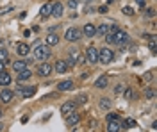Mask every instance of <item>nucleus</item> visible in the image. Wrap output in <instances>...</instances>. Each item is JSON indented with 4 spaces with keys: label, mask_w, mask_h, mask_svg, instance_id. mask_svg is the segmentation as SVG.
<instances>
[{
    "label": "nucleus",
    "mask_w": 157,
    "mask_h": 132,
    "mask_svg": "<svg viewBox=\"0 0 157 132\" xmlns=\"http://www.w3.org/2000/svg\"><path fill=\"white\" fill-rule=\"evenodd\" d=\"M78 122H80V116H78L77 112H71V114L66 116V125H68L70 129L75 127V125H78Z\"/></svg>",
    "instance_id": "obj_15"
},
{
    "label": "nucleus",
    "mask_w": 157,
    "mask_h": 132,
    "mask_svg": "<svg viewBox=\"0 0 157 132\" xmlns=\"http://www.w3.org/2000/svg\"><path fill=\"white\" fill-rule=\"evenodd\" d=\"M145 98H148V100L155 98V89H154V88H147V89H145Z\"/></svg>",
    "instance_id": "obj_27"
},
{
    "label": "nucleus",
    "mask_w": 157,
    "mask_h": 132,
    "mask_svg": "<svg viewBox=\"0 0 157 132\" xmlns=\"http://www.w3.org/2000/svg\"><path fill=\"white\" fill-rule=\"evenodd\" d=\"M111 120H120V116L114 114V112H109L107 114V122H111Z\"/></svg>",
    "instance_id": "obj_37"
},
{
    "label": "nucleus",
    "mask_w": 157,
    "mask_h": 132,
    "mask_svg": "<svg viewBox=\"0 0 157 132\" xmlns=\"http://www.w3.org/2000/svg\"><path fill=\"white\" fill-rule=\"evenodd\" d=\"M84 2H88V4H91V2H93V0H84Z\"/></svg>",
    "instance_id": "obj_45"
},
{
    "label": "nucleus",
    "mask_w": 157,
    "mask_h": 132,
    "mask_svg": "<svg viewBox=\"0 0 157 132\" xmlns=\"http://www.w3.org/2000/svg\"><path fill=\"white\" fill-rule=\"evenodd\" d=\"M13 11V6H6V7H0V14H7Z\"/></svg>",
    "instance_id": "obj_33"
},
{
    "label": "nucleus",
    "mask_w": 157,
    "mask_h": 132,
    "mask_svg": "<svg viewBox=\"0 0 157 132\" xmlns=\"http://www.w3.org/2000/svg\"><path fill=\"white\" fill-rule=\"evenodd\" d=\"M0 61H7V50H4V48H2V50H0Z\"/></svg>",
    "instance_id": "obj_34"
},
{
    "label": "nucleus",
    "mask_w": 157,
    "mask_h": 132,
    "mask_svg": "<svg viewBox=\"0 0 157 132\" xmlns=\"http://www.w3.org/2000/svg\"><path fill=\"white\" fill-rule=\"evenodd\" d=\"M52 70H54V71H57L59 75H61V73H66V71L70 70V66H68V62H66V61H63V59H59V61L56 62L54 66H52Z\"/></svg>",
    "instance_id": "obj_8"
},
{
    "label": "nucleus",
    "mask_w": 157,
    "mask_h": 132,
    "mask_svg": "<svg viewBox=\"0 0 157 132\" xmlns=\"http://www.w3.org/2000/svg\"><path fill=\"white\" fill-rule=\"evenodd\" d=\"M95 7H91V6H86V13H95Z\"/></svg>",
    "instance_id": "obj_40"
},
{
    "label": "nucleus",
    "mask_w": 157,
    "mask_h": 132,
    "mask_svg": "<svg viewBox=\"0 0 157 132\" xmlns=\"http://www.w3.org/2000/svg\"><path fill=\"white\" fill-rule=\"evenodd\" d=\"M120 130H121L120 120H111V122H107V132H120Z\"/></svg>",
    "instance_id": "obj_19"
},
{
    "label": "nucleus",
    "mask_w": 157,
    "mask_h": 132,
    "mask_svg": "<svg viewBox=\"0 0 157 132\" xmlns=\"http://www.w3.org/2000/svg\"><path fill=\"white\" fill-rule=\"evenodd\" d=\"M59 43V36L56 32H48L47 34V38H45V45H48V47H56Z\"/></svg>",
    "instance_id": "obj_13"
},
{
    "label": "nucleus",
    "mask_w": 157,
    "mask_h": 132,
    "mask_svg": "<svg viewBox=\"0 0 157 132\" xmlns=\"http://www.w3.org/2000/svg\"><path fill=\"white\" fill-rule=\"evenodd\" d=\"M145 40H148V47H150V50L155 54L157 52V36L155 34H145Z\"/></svg>",
    "instance_id": "obj_14"
},
{
    "label": "nucleus",
    "mask_w": 157,
    "mask_h": 132,
    "mask_svg": "<svg viewBox=\"0 0 157 132\" xmlns=\"http://www.w3.org/2000/svg\"><path fill=\"white\" fill-rule=\"evenodd\" d=\"M113 59H114V52L111 50V48H102V50H98V62L109 64Z\"/></svg>",
    "instance_id": "obj_3"
},
{
    "label": "nucleus",
    "mask_w": 157,
    "mask_h": 132,
    "mask_svg": "<svg viewBox=\"0 0 157 132\" xmlns=\"http://www.w3.org/2000/svg\"><path fill=\"white\" fill-rule=\"evenodd\" d=\"M30 77H32V73H30V68H25V70H21L16 73V79H18L20 82H23V81H29Z\"/></svg>",
    "instance_id": "obj_20"
},
{
    "label": "nucleus",
    "mask_w": 157,
    "mask_h": 132,
    "mask_svg": "<svg viewBox=\"0 0 157 132\" xmlns=\"http://www.w3.org/2000/svg\"><path fill=\"white\" fill-rule=\"evenodd\" d=\"M132 127H136V120H132V118H127L121 123V129H132Z\"/></svg>",
    "instance_id": "obj_26"
},
{
    "label": "nucleus",
    "mask_w": 157,
    "mask_h": 132,
    "mask_svg": "<svg viewBox=\"0 0 157 132\" xmlns=\"http://www.w3.org/2000/svg\"><path fill=\"white\" fill-rule=\"evenodd\" d=\"M123 91H125V84H118L116 88H114V95H116V96L123 95Z\"/></svg>",
    "instance_id": "obj_29"
},
{
    "label": "nucleus",
    "mask_w": 157,
    "mask_h": 132,
    "mask_svg": "<svg viewBox=\"0 0 157 132\" xmlns=\"http://www.w3.org/2000/svg\"><path fill=\"white\" fill-rule=\"evenodd\" d=\"M82 34H84L86 38H93V36L97 34V27H95L93 23H86L84 29H82Z\"/></svg>",
    "instance_id": "obj_17"
},
{
    "label": "nucleus",
    "mask_w": 157,
    "mask_h": 132,
    "mask_svg": "<svg viewBox=\"0 0 157 132\" xmlns=\"http://www.w3.org/2000/svg\"><path fill=\"white\" fill-rule=\"evenodd\" d=\"M86 61H89L91 64L98 62V48H95V47H89L88 50H86Z\"/></svg>",
    "instance_id": "obj_6"
},
{
    "label": "nucleus",
    "mask_w": 157,
    "mask_h": 132,
    "mask_svg": "<svg viewBox=\"0 0 157 132\" xmlns=\"http://www.w3.org/2000/svg\"><path fill=\"white\" fill-rule=\"evenodd\" d=\"M121 11H123V14H125V16H132V14H134V9H132L130 6H125Z\"/></svg>",
    "instance_id": "obj_31"
},
{
    "label": "nucleus",
    "mask_w": 157,
    "mask_h": 132,
    "mask_svg": "<svg viewBox=\"0 0 157 132\" xmlns=\"http://www.w3.org/2000/svg\"><path fill=\"white\" fill-rule=\"evenodd\" d=\"M107 32H109V23H102V25L97 27V34H100V36H105Z\"/></svg>",
    "instance_id": "obj_25"
},
{
    "label": "nucleus",
    "mask_w": 157,
    "mask_h": 132,
    "mask_svg": "<svg viewBox=\"0 0 157 132\" xmlns=\"http://www.w3.org/2000/svg\"><path fill=\"white\" fill-rule=\"evenodd\" d=\"M78 59H80V52H78V50H71V52H70V59L66 62H68L70 68H73V66L78 62Z\"/></svg>",
    "instance_id": "obj_16"
},
{
    "label": "nucleus",
    "mask_w": 157,
    "mask_h": 132,
    "mask_svg": "<svg viewBox=\"0 0 157 132\" xmlns=\"http://www.w3.org/2000/svg\"><path fill=\"white\" fill-rule=\"evenodd\" d=\"M11 82H13V79H11L9 73L7 71H0V88H7Z\"/></svg>",
    "instance_id": "obj_18"
},
{
    "label": "nucleus",
    "mask_w": 157,
    "mask_h": 132,
    "mask_svg": "<svg viewBox=\"0 0 157 132\" xmlns=\"http://www.w3.org/2000/svg\"><path fill=\"white\" fill-rule=\"evenodd\" d=\"M137 4H139V6H141V7H145V0H136Z\"/></svg>",
    "instance_id": "obj_43"
},
{
    "label": "nucleus",
    "mask_w": 157,
    "mask_h": 132,
    "mask_svg": "<svg viewBox=\"0 0 157 132\" xmlns=\"http://www.w3.org/2000/svg\"><path fill=\"white\" fill-rule=\"evenodd\" d=\"M80 36H82V32L78 31L77 27H70L66 31V34H64V40L70 41V43H75V41L80 40Z\"/></svg>",
    "instance_id": "obj_4"
},
{
    "label": "nucleus",
    "mask_w": 157,
    "mask_h": 132,
    "mask_svg": "<svg viewBox=\"0 0 157 132\" xmlns=\"http://www.w3.org/2000/svg\"><path fill=\"white\" fill-rule=\"evenodd\" d=\"M30 62H32V59L30 61H14L13 62V68H14V71L18 73V71H21V70H25V68H30Z\"/></svg>",
    "instance_id": "obj_12"
},
{
    "label": "nucleus",
    "mask_w": 157,
    "mask_h": 132,
    "mask_svg": "<svg viewBox=\"0 0 157 132\" xmlns=\"http://www.w3.org/2000/svg\"><path fill=\"white\" fill-rule=\"evenodd\" d=\"M145 14H147L148 18H154V16H155V9H154V7H150V9H147Z\"/></svg>",
    "instance_id": "obj_36"
},
{
    "label": "nucleus",
    "mask_w": 157,
    "mask_h": 132,
    "mask_svg": "<svg viewBox=\"0 0 157 132\" xmlns=\"http://www.w3.org/2000/svg\"><path fill=\"white\" fill-rule=\"evenodd\" d=\"M86 100H88V96H86V95H80L77 100H75V104H77V105H80V104H86Z\"/></svg>",
    "instance_id": "obj_32"
},
{
    "label": "nucleus",
    "mask_w": 157,
    "mask_h": 132,
    "mask_svg": "<svg viewBox=\"0 0 157 132\" xmlns=\"http://www.w3.org/2000/svg\"><path fill=\"white\" fill-rule=\"evenodd\" d=\"M34 93H36V88L32 86V88H23V89H21V93H20V95H21L23 98H30V96H32Z\"/></svg>",
    "instance_id": "obj_24"
},
{
    "label": "nucleus",
    "mask_w": 157,
    "mask_h": 132,
    "mask_svg": "<svg viewBox=\"0 0 157 132\" xmlns=\"http://www.w3.org/2000/svg\"><path fill=\"white\" fill-rule=\"evenodd\" d=\"M50 55H52V52H50V47L48 45H41V43H36V47L32 48V57L34 59H38V61H47Z\"/></svg>",
    "instance_id": "obj_1"
},
{
    "label": "nucleus",
    "mask_w": 157,
    "mask_h": 132,
    "mask_svg": "<svg viewBox=\"0 0 157 132\" xmlns=\"http://www.w3.org/2000/svg\"><path fill=\"white\" fill-rule=\"evenodd\" d=\"M21 89H23V88H21V86H20V84H18V86H16V93H18V95H20V93H21Z\"/></svg>",
    "instance_id": "obj_44"
},
{
    "label": "nucleus",
    "mask_w": 157,
    "mask_h": 132,
    "mask_svg": "<svg viewBox=\"0 0 157 132\" xmlns=\"http://www.w3.org/2000/svg\"><path fill=\"white\" fill-rule=\"evenodd\" d=\"M16 52H18L20 57H27L30 54V47L27 43H18V45H16Z\"/></svg>",
    "instance_id": "obj_10"
},
{
    "label": "nucleus",
    "mask_w": 157,
    "mask_h": 132,
    "mask_svg": "<svg viewBox=\"0 0 157 132\" xmlns=\"http://www.w3.org/2000/svg\"><path fill=\"white\" fill-rule=\"evenodd\" d=\"M123 96H125L127 100H130V98H134V91H132L130 88H125V91H123Z\"/></svg>",
    "instance_id": "obj_30"
},
{
    "label": "nucleus",
    "mask_w": 157,
    "mask_h": 132,
    "mask_svg": "<svg viewBox=\"0 0 157 132\" xmlns=\"http://www.w3.org/2000/svg\"><path fill=\"white\" fill-rule=\"evenodd\" d=\"M98 13H102V14H104V13H107V6H102V7H98Z\"/></svg>",
    "instance_id": "obj_39"
},
{
    "label": "nucleus",
    "mask_w": 157,
    "mask_h": 132,
    "mask_svg": "<svg viewBox=\"0 0 157 132\" xmlns=\"http://www.w3.org/2000/svg\"><path fill=\"white\" fill-rule=\"evenodd\" d=\"M77 111V104L75 102H64L63 105H61V114H63V118H66L68 114H71V112Z\"/></svg>",
    "instance_id": "obj_5"
},
{
    "label": "nucleus",
    "mask_w": 157,
    "mask_h": 132,
    "mask_svg": "<svg viewBox=\"0 0 157 132\" xmlns=\"http://www.w3.org/2000/svg\"><path fill=\"white\" fill-rule=\"evenodd\" d=\"M13 96H14V91H11L7 88H4L2 91H0V100L4 102V104H9L13 100Z\"/></svg>",
    "instance_id": "obj_11"
},
{
    "label": "nucleus",
    "mask_w": 157,
    "mask_h": 132,
    "mask_svg": "<svg viewBox=\"0 0 157 132\" xmlns=\"http://www.w3.org/2000/svg\"><path fill=\"white\" fill-rule=\"evenodd\" d=\"M70 89H73V82L71 81L57 82V91H70Z\"/></svg>",
    "instance_id": "obj_22"
},
{
    "label": "nucleus",
    "mask_w": 157,
    "mask_h": 132,
    "mask_svg": "<svg viewBox=\"0 0 157 132\" xmlns=\"http://www.w3.org/2000/svg\"><path fill=\"white\" fill-rule=\"evenodd\" d=\"M63 13H64V6H63L61 2L52 4V13H50V16H54V18H61Z\"/></svg>",
    "instance_id": "obj_9"
},
{
    "label": "nucleus",
    "mask_w": 157,
    "mask_h": 132,
    "mask_svg": "<svg viewBox=\"0 0 157 132\" xmlns=\"http://www.w3.org/2000/svg\"><path fill=\"white\" fill-rule=\"evenodd\" d=\"M109 84V77L107 75H102V77H98L97 82H95V88H98V89H104V88H107Z\"/></svg>",
    "instance_id": "obj_21"
},
{
    "label": "nucleus",
    "mask_w": 157,
    "mask_h": 132,
    "mask_svg": "<svg viewBox=\"0 0 157 132\" xmlns=\"http://www.w3.org/2000/svg\"><path fill=\"white\" fill-rule=\"evenodd\" d=\"M113 40H114V45H118V47H123V45H127L128 41H130V38H128V34L125 31H120V29H116V31L113 32Z\"/></svg>",
    "instance_id": "obj_2"
},
{
    "label": "nucleus",
    "mask_w": 157,
    "mask_h": 132,
    "mask_svg": "<svg viewBox=\"0 0 157 132\" xmlns=\"http://www.w3.org/2000/svg\"><path fill=\"white\" fill-rule=\"evenodd\" d=\"M50 13H52V4H45V6L39 9V14H41V18H48Z\"/></svg>",
    "instance_id": "obj_23"
},
{
    "label": "nucleus",
    "mask_w": 157,
    "mask_h": 132,
    "mask_svg": "<svg viewBox=\"0 0 157 132\" xmlns=\"http://www.w3.org/2000/svg\"><path fill=\"white\" fill-rule=\"evenodd\" d=\"M4 68H6V62L0 61V71H4Z\"/></svg>",
    "instance_id": "obj_42"
},
{
    "label": "nucleus",
    "mask_w": 157,
    "mask_h": 132,
    "mask_svg": "<svg viewBox=\"0 0 157 132\" xmlns=\"http://www.w3.org/2000/svg\"><path fill=\"white\" fill-rule=\"evenodd\" d=\"M50 73H52V66L47 61H41V64L38 66V75L39 77H48Z\"/></svg>",
    "instance_id": "obj_7"
},
{
    "label": "nucleus",
    "mask_w": 157,
    "mask_h": 132,
    "mask_svg": "<svg viewBox=\"0 0 157 132\" xmlns=\"http://www.w3.org/2000/svg\"><path fill=\"white\" fill-rule=\"evenodd\" d=\"M152 77H154V73H152V71H147V73H145V81H147V82L152 81Z\"/></svg>",
    "instance_id": "obj_38"
},
{
    "label": "nucleus",
    "mask_w": 157,
    "mask_h": 132,
    "mask_svg": "<svg viewBox=\"0 0 157 132\" xmlns=\"http://www.w3.org/2000/svg\"><path fill=\"white\" fill-rule=\"evenodd\" d=\"M100 107H102L104 111H109V109H111V100H109V98H102V100H100Z\"/></svg>",
    "instance_id": "obj_28"
},
{
    "label": "nucleus",
    "mask_w": 157,
    "mask_h": 132,
    "mask_svg": "<svg viewBox=\"0 0 157 132\" xmlns=\"http://www.w3.org/2000/svg\"><path fill=\"white\" fill-rule=\"evenodd\" d=\"M0 116H2V111H0Z\"/></svg>",
    "instance_id": "obj_46"
},
{
    "label": "nucleus",
    "mask_w": 157,
    "mask_h": 132,
    "mask_svg": "<svg viewBox=\"0 0 157 132\" xmlns=\"http://www.w3.org/2000/svg\"><path fill=\"white\" fill-rule=\"evenodd\" d=\"M78 6V0H68V7L70 9H75Z\"/></svg>",
    "instance_id": "obj_35"
},
{
    "label": "nucleus",
    "mask_w": 157,
    "mask_h": 132,
    "mask_svg": "<svg viewBox=\"0 0 157 132\" xmlns=\"http://www.w3.org/2000/svg\"><path fill=\"white\" fill-rule=\"evenodd\" d=\"M57 29H59V25H52V27L48 29V32H56Z\"/></svg>",
    "instance_id": "obj_41"
}]
</instances>
